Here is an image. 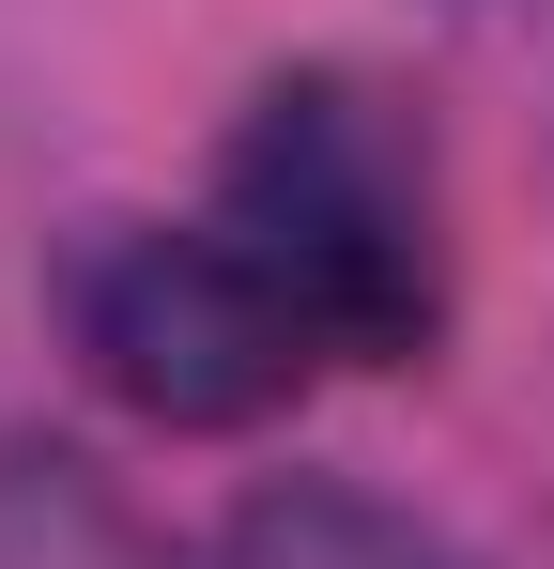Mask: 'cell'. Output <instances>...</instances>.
<instances>
[{"instance_id":"7a4b0ae2","label":"cell","mask_w":554,"mask_h":569,"mask_svg":"<svg viewBox=\"0 0 554 569\" xmlns=\"http://www.w3.org/2000/svg\"><path fill=\"white\" fill-rule=\"evenodd\" d=\"M62 339L155 431H263L277 400L324 385L308 323L247 278V247L216 216H92L62 247Z\"/></svg>"},{"instance_id":"3957f363","label":"cell","mask_w":554,"mask_h":569,"mask_svg":"<svg viewBox=\"0 0 554 569\" xmlns=\"http://www.w3.org/2000/svg\"><path fill=\"white\" fill-rule=\"evenodd\" d=\"M216 569H462V555L416 523V508L355 492V477H277V492H247V508H231Z\"/></svg>"},{"instance_id":"6da1fadb","label":"cell","mask_w":554,"mask_h":569,"mask_svg":"<svg viewBox=\"0 0 554 569\" xmlns=\"http://www.w3.org/2000/svg\"><path fill=\"white\" fill-rule=\"evenodd\" d=\"M200 216L247 247V278L308 323L324 370H416L447 339V186H432V139H416L400 93H369L339 62L247 93V123L216 139Z\"/></svg>"},{"instance_id":"277c9868","label":"cell","mask_w":554,"mask_h":569,"mask_svg":"<svg viewBox=\"0 0 554 569\" xmlns=\"http://www.w3.org/2000/svg\"><path fill=\"white\" fill-rule=\"evenodd\" d=\"M0 569H170L78 447H0Z\"/></svg>"}]
</instances>
